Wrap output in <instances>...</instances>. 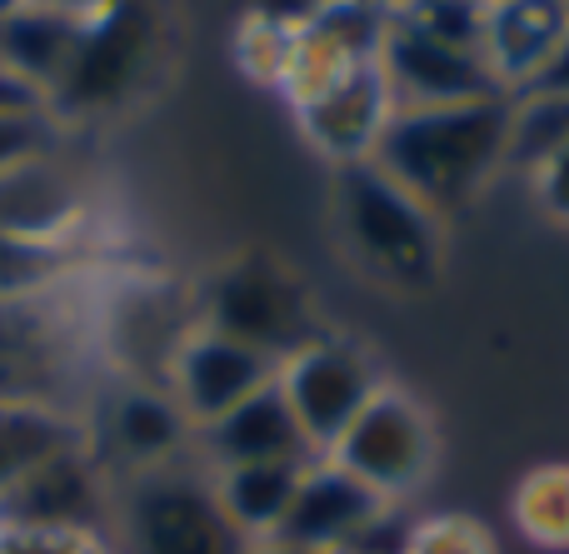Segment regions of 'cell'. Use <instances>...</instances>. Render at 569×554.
Listing matches in <instances>:
<instances>
[{
  "mask_svg": "<svg viewBox=\"0 0 569 554\" xmlns=\"http://www.w3.org/2000/svg\"><path fill=\"white\" fill-rule=\"evenodd\" d=\"M120 554H246L250 545L226 520L210 470L186 460L146 475H126L116 495Z\"/></svg>",
  "mask_w": 569,
  "mask_h": 554,
  "instance_id": "5b68a950",
  "label": "cell"
},
{
  "mask_svg": "<svg viewBox=\"0 0 569 554\" xmlns=\"http://www.w3.org/2000/svg\"><path fill=\"white\" fill-rule=\"evenodd\" d=\"M385 375L375 350L355 335H340V330L305 340L276 365V390L290 405L310 455H330L335 440L350 430V420L370 405Z\"/></svg>",
  "mask_w": 569,
  "mask_h": 554,
  "instance_id": "52a82bcc",
  "label": "cell"
},
{
  "mask_svg": "<svg viewBox=\"0 0 569 554\" xmlns=\"http://www.w3.org/2000/svg\"><path fill=\"white\" fill-rule=\"evenodd\" d=\"M480 6H490V0H480Z\"/></svg>",
  "mask_w": 569,
  "mask_h": 554,
  "instance_id": "d590c367",
  "label": "cell"
},
{
  "mask_svg": "<svg viewBox=\"0 0 569 554\" xmlns=\"http://www.w3.org/2000/svg\"><path fill=\"white\" fill-rule=\"evenodd\" d=\"M380 6H390V10H395V6H400V0H380Z\"/></svg>",
  "mask_w": 569,
  "mask_h": 554,
  "instance_id": "e575fe53",
  "label": "cell"
},
{
  "mask_svg": "<svg viewBox=\"0 0 569 554\" xmlns=\"http://www.w3.org/2000/svg\"><path fill=\"white\" fill-rule=\"evenodd\" d=\"M325 460L350 470L385 505L400 510L405 500L430 485L435 465H440V425L415 390L385 380Z\"/></svg>",
  "mask_w": 569,
  "mask_h": 554,
  "instance_id": "8992f818",
  "label": "cell"
},
{
  "mask_svg": "<svg viewBox=\"0 0 569 554\" xmlns=\"http://www.w3.org/2000/svg\"><path fill=\"white\" fill-rule=\"evenodd\" d=\"M80 445H96V440H90V415H80L76 405L0 400V495H10L36 465Z\"/></svg>",
  "mask_w": 569,
  "mask_h": 554,
  "instance_id": "ffe728a7",
  "label": "cell"
},
{
  "mask_svg": "<svg viewBox=\"0 0 569 554\" xmlns=\"http://www.w3.org/2000/svg\"><path fill=\"white\" fill-rule=\"evenodd\" d=\"M160 66H166V10H160V0H116L110 10L86 20V36H80L46 110L56 125L120 115L156 85Z\"/></svg>",
  "mask_w": 569,
  "mask_h": 554,
  "instance_id": "3957f363",
  "label": "cell"
},
{
  "mask_svg": "<svg viewBox=\"0 0 569 554\" xmlns=\"http://www.w3.org/2000/svg\"><path fill=\"white\" fill-rule=\"evenodd\" d=\"M10 6H36V10H60V16L90 20V16H100V10H110L116 0H0V10H10Z\"/></svg>",
  "mask_w": 569,
  "mask_h": 554,
  "instance_id": "4dcf8cb0",
  "label": "cell"
},
{
  "mask_svg": "<svg viewBox=\"0 0 569 554\" xmlns=\"http://www.w3.org/2000/svg\"><path fill=\"white\" fill-rule=\"evenodd\" d=\"M380 70L385 85L395 95V110H415V105H465V100H485V95H510L500 80L490 75L485 56L415 30L410 20L390 16L380 40Z\"/></svg>",
  "mask_w": 569,
  "mask_h": 554,
  "instance_id": "30bf717a",
  "label": "cell"
},
{
  "mask_svg": "<svg viewBox=\"0 0 569 554\" xmlns=\"http://www.w3.org/2000/svg\"><path fill=\"white\" fill-rule=\"evenodd\" d=\"M206 470H236V465H276V460H315L305 445L300 425H295L290 405L270 380L266 390H256L250 400H240L230 415H220L216 425L196 430V450Z\"/></svg>",
  "mask_w": 569,
  "mask_h": 554,
  "instance_id": "e0dca14e",
  "label": "cell"
},
{
  "mask_svg": "<svg viewBox=\"0 0 569 554\" xmlns=\"http://www.w3.org/2000/svg\"><path fill=\"white\" fill-rule=\"evenodd\" d=\"M76 340L50 300H0V400L70 405Z\"/></svg>",
  "mask_w": 569,
  "mask_h": 554,
  "instance_id": "5bb4252c",
  "label": "cell"
},
{
  "mask_svg": "<svg viewBox=\"0 0 569 554\" xmlns=\"http://www.w3.org/2000/svg\"><path fill=\"white\" fill-rule=\"evenodd\" d=\"M515 525L530 545L569 550V465H540L515 490Z\"/></svg>",
  "mask_w": 569,
  "mask_h": 554,
  "instance_id": "603a6c76",
  "label": "cell"
},
{
  "mask_svg": "<svg viewBox=\"0 0 569 554\" xmlns=\"http://www.w3.org/2000/svg\"><path fill=\"white\" fill-rule=\"evenodd\" d=\"M390 115H395V95L385 85L380 56H375L370 66L350 70L325 95H315L310 105L295 110V125H300L305 145L315 155H325L330 170H340V165H360V160L375 155Z\"/></svg>",
  "mask_w": 569,
  "mask_h": 554,
  "instance_id": "9a60e30c",
  "label": "cell"
},
{
  "mask_svg": "<svg viewBox=\"0 0 569 554\" xmlns=\"http://www.w3.org/2000/svg\"><path fill=\"white\" fill-rule=\"evenodd\" d=\"M530 195L555 225H569V140L545 150L530 165Z\"/></svg>",
  "mask_w": 569,
  "mask_h": 554,
  "instance_id": "83f0119b",
  "label": "cell"
},
{
  "mask_svg": "<svg viewBox=\"0 0 569 554\" xmlns=\"http://www.w3.org/2000/svg\"><path fill=\"white\" fill-rule=\"evenodd\" d=\"M190 330H196V305L180 310L150 280H130V285L110 290L106 305H100L106 360L136 385H166V370Z\"/></svg>",
  "mask_w": 569,
  "mask_h": 554,
  "instance_id": "4fadbf2b",
  "label": "cell"
},
{
  "mask_svg": "<svg viewBox=\"0 0 569 554\" xmlns=\"http://www.w3.org/2000/svg\"><path fill=\"white\" fill-rule=\"evenodd\" d=\"M90 440H96V455L110 470L120 465L126 475H146V470L180 465L196 450V425L186 420V410L176 405L166 385L126 380L90 415Z\"/></svg>",
  "mask_w": 569,
  "mask_h": 554,
  "instance_id": "9c48e42d",
  "label": "cell"
},
{
  "mask_svg": "<svg viewBox=\"0 0 569 554\" xmlns=\"http://www.w3.org/2000/svg\"><path fill=\"white\" fill-rule=\"evenodd\" d=\"M90 220V195L60 150L0 175V235L30 245H80Z\"/></svg>",
  "mask_w": 569,
  "mask_h": 554,
  "instance_id": "2e32d148",
  "label": "cell"
},
{
  "mask_svg": "<svg viewBox=\"0 0 569 554\" xmlns=\"http://www.w3.org/2000/svg\"><path fill=\"white\" fill-rule=\"evenodd\" d=\"M390 515L395 505H385L370 485H360L335 460L315 455L300 470V485H295V500L276 530V545L300 554H345L365 545Z\"/></svg>",
  "mask_w": 569,
  "mask_h": 554,
  "instance_id": "ba28073f",
  "label": "cell"
},
{
  "mask_svg": "<svg viewBox=\"0 0 569 554\" xmlns=\"http://www.w3.org/2000/svg\"><path fill=\"white\" fill-rule=\"evenodd\" d=\"M515 100H569V30H565L560 46H555V56L540 66V75H535Z\"/></svg>",
  "mask_w": 569,
  "mask_h": 554,
  "instance_id": "f1b7e54d",
  "label": "cell"
},
{
  "mask_svg": "<svg viewBox=\"0 0 569 554\" xmlns=\"http://www.w3.org/2000/svg\"><path fill=\"white\" fill-rule=\"evenodd\" d=\"M60 140V125L50 110H0V175L50 155Z\"/></svg>",
  "mask_w": 569,
  "mask_h": 554,
  "instance_id": "4316f807",
  "label": "cell"
},
{
  "mask_svg": "<svg viewBox=\"0 0 569 554\" xmlns=\"http://www.w3.org/2000/svg\"><path fill=\"white\" fill-rule=\"evenodd\" d=\"M290 50H295V30L270 26V20H260V16H246V20H240L236 66L246 70L250 80H260V85H276V90H280L284 66H290Z\"/></svg>",
  "mask_w": 569,
  "mask_h": 554,
  "instance_id": "d4e9b609",
  "label": "cell"
},
{
  "mask_svg": "<svg viewBox=\"0 0 569 554\" xmlns=\"http://www.w3.org/2000/svg\"><path fill=\"white\" fill-rule=\"evenodd\" d=\"M270 380H276V360L230 335H216L206 325H196L180 340L176 360L166 370V390L176 395V405L186 410V420L196 430L216 425L220 415H230L240 400L266 390Z\"/></svg>",
  "mask_w": 569,
  "mask_h": 554,
  "instance_id": "7c38bea8",
  "label": "cell"
},
{
  "mask_svg": "<svg viewBox=\"0 0 569 554\" xmlns=\"http://www.w3.org/2000/svg\"><path fill=\"white\" fill-rule=\"evenodd\" d=\"M330 0H250V16L270 20V26H284V30H305Z\"/></svg>",
  "mask_w": 569,
  "mask_h": 554,
  "instance_id": "f546056e",
  "label": "cell"
},
{
  "mask_svg": "<svg viewBox=\"0 0 569 554\" xmlns=\"http://www.w3.org/2000/svg\"><path fill=\"white\" fill-rule=\"evenodd\" d=\"M196 325L230 335L280 365L305 340L325 335L320 305L295 265L270 250H240L220 260L196 290Z\"/></svg>",
  "mask_w": 569,
  "mask_h": 554,
  "instance_id": "277c9868",
  "label": "cell"
},
{
  "mask_svg": "<svg viewBox=\"0 0 569 554\" xmlns=\"http://www.w3.org/2000/svg\"><path fill=\"white\" fill-rule=\"evenodd\" d=\"M400 554H500V545L475 515H425L410 520Z\"/></svg>",
  "mask_w": 569,
  "mask_h": 554,
  "instance_id": "cb8c5ba5",
  "label": "cell"
},
{
  "mask_svg": "<svg viewBox=\"0 0 569 554\" xmlns=\"http://www.w3.org/2000/svg\"><path fill=\"white\" fill-rule=\"evenodd\" d=\"M310 460H276V465H236V470H210L216 500L226 510V520L240 530L246 545H266L276 540L284 510L295 500L300 470Z\"/></svg>",
  "mask_w": 569,
  "mask_h": 554,
  "instance_id": "44dd1931",
  "label": "cell"
},
{
  "mask_svg": "<svg viewBox=\"0 0 569 554\" xmlns=\"http://www.w3.org/2000/svg\"><path fill=\"white\" fill-rule=\"evenodd\" d=\"M80 265V245H30L0 235V300H50Z\"/></svg>",
  "mask_w": 569,
  "mask_h": 554,
  "instance_id": "7402d4cb",
  "label": "cell"
},
{
  "mask_svg": "<svg viewBox=\"0 0 569 554\" xmlns=\"http://www.w3.org/2000/svg\"><path fill=\"white\" fill-rule=\"evenodd\" d=\"M80 36H86V20L80 16L10 6V10H0V70L46 105L56 95L60 75H66L70 56H76Z\"/></svg>",
  "mask_w": 569,
  "mask_h": 554,
  "instance_id": "d6986e66",
  "label": "cell"
},
{
  "mask_svg": "<svg viewBox=\"0 0 569 554\" xmlns=\"http://www.w3.org/2000/svg\"><path fill=\"white\" fill-rule=\"evenodd\" d=\"M116 485L96 445L36 465L10 495H0V525H46V530H110Z\"/></svg>",
  "mask_w": 569,
  "mask_h": 554,
  "instance_id": "8fae6325",
  "label": "cell"
},
{
  "mask_svg": "<svg viewBox=\"0 0 569 554\" xmlns=\"http://www.w3.org/2000/svg\"><path fill=\"white\" fill-rule=\"evenodd\" d=\"M0 110H46V105H40L26 85H16V80L0 70Z\"/></svg>",
  "mask_w": 569,
  "mask_h": 554,
  "instance_id": "d6a6232c",
  "label": "cell"
},
{
  "mask_svg": "<svg viewBox=\"0 0 569 554\" xmlns=\"http://www.w3.org/2000/svg\"><path fill=\"white\" fill-rule=\"evenodd\" d=\"M569 30V0H490L485 6V66L520 95Z\"/></svg>",
  "mask_w": 569,
  "mask_h": 554,
  "instance_id": "ac0fdd59",
  "label": "cell"
},
{
  "mask_svg": "<svg viewBox=\"0 0 569 554\" xmlns=\"http://www.w3.org/2000/svg\"><path fill=\"white\" fill-rule=\"evenodd\" d=\"M405 530H410V525L390 515L380 530H375L370 540H365V545H355V550H345V554H400V545H405Z\"/></svg>",
  "mask_w": 569,
  "mask_h": 554,
  "instance_id": "1f68e13d",
  "label": "cell"
},
{
  "mask_svg": "<svg viewBox=\"0 0 569 554\" xmlns=\"http://www.w3.org/2000/svg\"><path fill=\"white\" fill-rule=\"evenodd\" d=\"M0 554H120V540L110 530L0 525Z\"/></svg>",
  "mask_w": 569,
  "mask_h": 554,
  "instance_id": "484cf974",
  "label": "cell"
},
{
  "mask_svg": "<svg viewBox=\"0 0 569 554\" xmlns=\"http://www.w3.org/2000/svg\"><path fill=\"white\" fill-rule=\"evenodd\" d=\"M515 120H520L515 95L395 110L370 160L395 185L410 190L420 205L450 220L460 210H470L510 170Z\"/></svg>",
  "mask_w": 569,
  "mask_h": 554,
  "instance_id": "6da1fadb",
  "label": "cell"
},
{
  "mask_svg": "<svg viewBox=\"0 0 569 554\" xmlns=\"http://www.w3.org/2000/svg\"><path fill=\"white\" fill-rule=\"evenodd\" d=\"M246 554H300V550H284V545H276V540H266V545H250Z\"/></svg>",
  "mask_w": 569,
  "mask_h": 554,
  "instance_id": "836d02e7",
  "label": "cell"
},
{
  "mask_svg": "<svg viewBox=\"0 0 569 554\" xmlns=\"http://www.w3.org/2000/svg\"><path fill=\"white\" fill-rule=\"evenodd\" d=\"M335 235L370 285L430 295L445 280V220L395 185L375 160L335 170Z\"/></svg>",
  "mask_w": 569,
  "mask_h": 554,
  "instance_id": "7a4b0ae2",
  "label": "cell"
}]
</instances>
